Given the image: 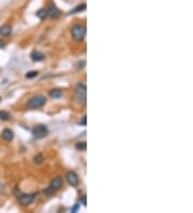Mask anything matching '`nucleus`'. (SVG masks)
<instances>
[{
	"label": "nucleus",
	"mask_w": 193,
	"mask_h": 213,
	"mask_svg": "<svg viewBox=\"0 0 193 213\" xmlns=\"http://www.w3.org/2000/svg\"><path fill=\"white\" fill-rule=\"evenodd\" d=\"M0 101H1V98H0Z\"/></svg>",
	"instance_id": "24"
},
{
	"label": "nucleus",
	"mask_w": 193,
	"mask_h": 213,
	"mask_svg": "<svg viewBox=\"0 0 193 213\" xmlns=\"http://www.w3.org/2000/svg\"><path fill=\"white\" fill-rule=\"evenodd\" d=\"M46 11H47V16H49V17H52V18H58L60 16L59 9H58L55 4H50Z\"/></svg>",
	"instance_id": "8"
},
{
	"label": "nucleus",
	"mask_w": 193,
	"mask_h": 213,
	"mask_svg": "<svg viewBox=\"0 0 193 213\" xmlns=\"http://www.w3.org/2000/svg\"><path fill=\"white\" fill-rule=\"evenodd\" d=\"M37 16L41 19V21H43V19H45L47 17V11L45 9H40L37 12Z\"/></svg>",
	"instance_id": "13"
},
{
	"label": "nucleus",
	"mask_w": 193,
	"mask_h": 213,
	"mask_svg": "<svg viewBox=\"0 0 193 213\" xmlns=\"http://www.w3.org/2000/svg\"><path fill=\"white\" fill-rule=\"evenodd\" d=\"M77 208H78V205H76V206H75V207H74V208H73V209H72V212H75V211H76V210H77Z\"/></svg>",
	"instance_id": "22"
},
{
	"label": "nucleus",
	"mask_w": 193,
	"mask_h": 213,
	"mask_svg": "<svg viewBox=\"0 0 193 213\" xmlns=\"http://www.w3.org/2000/svg\"><path fill=\"white\" fill-rule=\"evenodd\" d=\"M66 178H67L68 183H69L71 186H73V187H76V186L78 185V183H79L78 176H77V174L74 172V171H69V172L67 173Z\"/></svg>",
	"instance_id": "7"
},
{
	"label": "nucleus",
	"mask_w": 193,
	"mask_h": 213,
	"mask_svg": "<svg viewBox=\"0 0 193 213\" xmlns=\"http://www.w3.org/2000/svg\"><path fill=\"white\" fill-rule=\"evenodd\" d=\"M11 118V114L7 111H0V120L1 121H8Z\"/></svg>",
	"instance_id": "15"
},
{
	"label": "nucleus",
	"mask_w": 193,
	"mask_h": 213,
	"mask_svg": "<svg viewBox=\"0 0 193 213\" xmlns=\"http://www.w3.org/2000/svg\"><path fill=\"white\" fill-rule=\"evenodd\" d=\"M49 96L52 97V98L54 99H58V98H61L62 97V91L61 89H52V91L49 92Z\"/></svg>",
	"instance_id": "12"
},
{
	"label": "nucleus",
	"mask_w": 193,
	"mask_h": 213,
	"mask_svg": "<svg viewBox=\"0 0 193 213\" xmlns=\"http://www.w3.org/2000/svg\"><path fill=\"white\" fill-rule=\"evenodd\" d=\"M0 187H1V183H0Z\"/></svg>",
	"instance_id": "23"
},
{
	"label": "nucleus",
	"mask_w": 193,
	"mask_h": 213,
	"mask_svg": "<svg viewBox=\"0 0 193 213\" xmlns=\"http://www.w3.org/2000/svg\"><path fill=\"white\" fill-rule=\"evenodd\" d=\"M62 184H64V179H62L61 176H57V178H55L54 180L52 181L50 185L48 186L46 190H44V194H46V195H52L53 193L56 192V191H58L60 187H61Z\"/></svg>",
	"instance_id": "4"
},
{
	"label": "nucleus",
	"mask_w": 193,
	"mask_h": 213,
	"mask_svg": "<svg viewBox=\"0 0 193 213\" xmlns=\"http://www.w3.org/2000/svg\"><path fill=\"white\" fill-rule=\"evenodd\" d=\"M11 32H12V27L10 25H8V24H4V25H2L0 27V35L2 37H9L11 35Z\"/></svg>",
	"instance_id": "9"
},
{
	"label": "nucleus",
	"mask_w": 193,
	"mask_h": 213,
	"mask_svg": "<svg viewBox=\"0 0 193 213\" xmlns=\"http://www.w3.org/2000/svg\"><path fill=\"white\" fill-rule=\"evenodd\" d=\"M72 37L75 41H83L86 36V27L82 24H77L72 28Z\"/></svg>",
	"instance_id": "3"
},
{
	"label": "nucleus",
	"mask_w": 193,
	"mask_h": 213,
	"mask_svg": "<svg viewBox=\"0 0 193 213\" xmlns=\"http://www.w3.org/2000/svg\"><path fill=\"white\" fill-rule=\"evenodd\" d=\"M79 124H81V125H84V126L86 125V116H84L83 120H82V122H79Z\"/></svg>",
	"instance_id": "21"
},
{
	"label": "nucleus",
	"mask_w": 193,
	"mask_h": 213,
	"mask_svg": "<svg viewBox=\"0 0 193 213\" xmlns=\"http://www.w3.org/2000/svg\"><path fill=\"white\" fill-rule=\"evenodd\" d=\"M48 134V129L45 125H38L32 129V135L35 139H42L46 137Z\"/></svg>",
	"instance_id": "5"
},
{
	"label": "nucleus",
	"mask_w": 193,
	"mask_h": 213,
	"mask_svg": "<svg viewBox=\"0 0 193 213\" xmlns=\"http://www.w3.org/2000/svg\"><path fill=\"white\" fill-rule=\"evenodd\" d=\"M35 195H37L35 193V194H21V195L18 197V202L23 206L30 205V203H32L33 200H35Z\"/></svg>",
	"instance_id": "6"
},
{
	"label": "nucleus",
	"mask_w": 193,
	"mask_h": 213,
	"mask_svg": "<svg viewBox=\"0 0 193 213\" xmlns=\"http://www.w3.org/2000/svg\"><path fill=\"white\" fill-rule=\"evenodd\" d=\"M86 95H87V87L84 83H78L75 88V100L79 105H86Z\"/></svg>",
	"instance_id": "1"
},
{
	"label": "nucleus",
	"mask_w": 193,
	"mask_h": 213,
	"mask_svg": "<svg viewBox=\"0 0 193 213\" xmlns=\"http://www.w3.org/2000/svg\"><path fill=\"white\" fill-rule=\"evenodd\" d=\"M86 10V3H82V4H78V6L76 7L75 9H73L71 12H70V14L72 13H78V12H83Z\"/></svg>",
	"instance_id": "14"
},
{
	"label": "nucleus",
	"mask_w": 193,
	"mask_h": 213,
	"mask_svg": "<svg viewBox=\"0 0 193 213\" xmlns=\"http://www.w3.org/2000/svg\"><path fill=\"white\" fill-rule=\"evenodd\" d=\"M30 57L33 62H42V60L45 58L44 54H42L41 52H38V51H35V52L31 53Z\"/></svg>",
	"instance_id": "10"
},
{
	"label": "nucleus",
	"mask_w": 193,
	"mask_h": 213,
	"mask_svg": "<svg viewBox=\"0 0 193 213\" xmlns=\"http://www.w3.org/2000/svg\"><path fill=\"white\" fill-rule=\"evenodd\" d=\"M38 76V71H29L26 73V77L27 79H33V77H35Z\"/></svg>",
	"instance_id": "17"
},
{
	"label": "nucleus",
	"mask_w": 193,
	"mask_h": 213,
	"mask_svg": "<svg viewBox=\"0 0 193 213\" xmlns=\"http://www.w3.org/2000/svg\"><path fill=\"white\" fill-rule=\"evenodd\" d=\"M2 138H3L6 141H11V140H13V138H14V134H13V131H12L11 129H4L3 131H2Z\"/></svg>",
	"instance_id": "11"
},
{
	"label": "nucleus",
	"mask_w": 193,
	"mask_h": 213,
	"mask_svg": "<svg viewBox=\"0 0 193 213\" xmlns=\"http://www.w3.org/2000/svg\"><path fill=\"white\" fill-rule=\"evenodd\" d=\"M47 99L45 96L43 95H37L32 98H30L27 102V106L29 109H39V108H42L43 106L46 103Z\"/></svg>",
	"instance_id": "2"
},
{
	"label": "nucleus",
	"mask_w": 193,
	"mask_h": 213,
	"mask_svg": "<svg viewBox=\"0 0 193 213\" xmlns=\"http://www.w3.org/2000/svg\"><path fill=\"white\" fill-rule=\"evenodd\" d=\"M6 47V42H4V40H2V39H0V48L4 47Z\"/></svg>",
	"instance_id": "19"
},
{
	"label": "nucleus",
	"mask_w": 193,
	"mask_h": 213,
	"mask_svg": "<svg viewBox=\"0 0 193 213\" xmlns=\"http://www.w3.org/2000/svg\"><path fill=\"white\" fill-rule=\"evenodd\" d=\"M43 161V156L41 154H38L37 156L35 157V164H41Z\"/></svg>",
	"instance_id": "18"
},
{
	"label": "nucleus",
	"mask_w": 193,
	"mask_h": 213,
	"mask_svg": "<svg viewBox=\"0 0 193 213\" xmlns=\"http://www.w3.org/2000/svg\"><path fill=\"white\" fill-rule=\"evenodd\" d=\"M75 149L77 151H86V149H87L86 142H77L75 144Z\"/></svg>",
	"instance_id": "16"
},
{
	"label": "nucleus",
	"mask_w": 193,
	"mask_h": 213,
	"mask_svg": "<svg viewBox=\"0 0 193 213\" xmlns=\"http://www.w3.org/2000/svg\"><path fill=\"white\" fill-rule=\"evenodd\" d=\"M81 201H82V203H83L84 206L87 205V202H86V196H83V197L81 198Z\"/></svg>",
	"instance_id": "20"
}]
</instances>
